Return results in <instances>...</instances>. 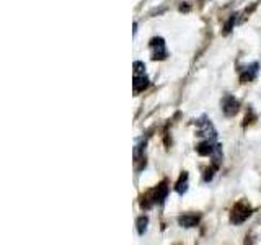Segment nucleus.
<instances>
[{"instance_id": "obj_1", "label": "nucleus", "mask_w": 261, "mask_h": 245, "mask_svg": "<svg viewBox=\"0 0 261 245\" xmlns=\"http://www.w3.org/2000/svg\"><path fill=\"white\" fill-rule=\"evenodd\" d=\"M150 85V79L145 74V64L141 61L134 62V80H133V88L134 93H141L144 90H147Z\"/></svg>"}, {"instance_id": "obj_2", "label": "nucleus", "mask_w": 261, "mask_h": 245, "mask_svg": "<svg viewBox=\"0 0 261 245\" xmlns=\"http://www.w3.org/2000/svg\"><path fill=\"white\" fill-rule=\"evenodd\" d=\"M251 216V208L248 206L245 201H239L233 206L232 212H230V223L235 224V226H240L243 224L245 220Z\"/></svg>"}, {"instance_id": "obj_3", "label": "nucleus", "mask_w": 261, "mask_h": 245, "mask_svg": "<svg viewBox=\"0 0 261 245\" xmlns=\"http://www.w3.org/2000/svg\"><path fill=\"white\" fill-rule=\"evenodd\" d=\"M150 54L153 61H165L168 57V51H167V43L165 39L160 36H155L150 39Z\"/></svg>"}, {"instance_id": "obj_4", "label": "nucleus", "mask_w": 261, "mask_h": 245, "mask_svg": "<svg viewBox=\"0 0 261 245\" xmlns=\"http://www.w3.org/2000/svg\"><path fill=\"white\" fill-rule=\"evenodd\" d=\"M196 126H198V136H201L204 139L217 141V131L207 116H201L198 121H196Z\"/></svg>"}, {"instance_id": "obj_5", "label": "nucleus", "mask_w": 261, "mask_h": 245, "mask_svg": "<svg viewBox=\"0 0 261 245\" xmlns=\"http://www.w3.org/2000/svg\"><path fill=\"white\" fill-rule=\"evenodd\" d=\"M220 106H222V113L225 114V116H235L237 113H239L240 110V102L237 100V98L233 95H224L222 102H220Z\"/></svg>"}, {"instance_id": "obj_6", "label": "nucleus", "mask_w": 261, "mask_h": 245, "mask_svg": "<svg viewBox=\"0 0 261 245\" xmlns=\"http://www.w3.org/2000/svg\"><path fill=\"white\" fill-rule=\"evenodd\" d=\"M168 191H170V188H168V183L167 182H162L155 190L149 191L150 196H152V200H153V204H159V206H162L163 203H165V200L168 198Z\"/></svg>"}, {"instance_id": "obj_7", "label": "nucleus", "mask_w": 261, "mask_h": 245, "mask_svg": "<svg viewBox=\"0 0 261 245\" xmlns=\"http://www.w3.org/2000/svg\"><path fill=\"white\" fill-rule=\"evenodd\" d=\"M259 72V64L258 62H251L247 67H243L240 72V82L242 84H248V82H253L256 79Z\"/></svg>"}, {"instance_id": "obj_8", "label": "nucleus", "mask_w": 261, "mask_h": 245, "mask_svg": "<svg viewBox=\"0 0 261 245\" xmlns=\"http://www.w3.org/2000/svg\"><path fill=\"white\" fill-rule=\"evenodd\" d=\"M199 220H201V214H183L178 217V224L185 229H191L198 226Z\"/></svg>"}, {"instance_id": "obj_9", "label": "nucleus", "mask_w": 261, "mask_h": 245, "mask_svg": "<svg viewBox=\"0 0 261 245\" xmlns=\"http://www.w3.org/2000/svg\"><path fill=\"white\" fill-rule=\"evenodd\" d=\"M188 188H190V175H188V172H183L181 177H179V180L175 185V191L179 196H183V194L188 193Z\"/></svg>"}, {"instance_id": "obj_10", "label": "nucleus", "mask_w": 261, "mask_h": 245, "mask_svg": "<svg viewBox=\"0 0 261 245\" xmlns=\"http://www.w3.org/2000/svg\"><path fill=\"white\" fill-rule=\"evenodd\" d=\"M136 227H137V234L142 237V235L147 232V229H149V216L142 214L141 217H137V220H136Z\"/></svg>"}, {"instance_id": "obj_11", "label": "nucleus", "mask_w": 261, "mask_h": 245, "mask_svg": "<svg viewBox=\"0 0 261 245\" xmlns=\"http://www.w3.org/2000/svg\"><path fill=\"white\" fill-rule=\"evenodd\" d=\"M217 168H219V165H216V163H212L211 168H206V172H204V182H206V183L212 182V178H214Z\"/></svg>"}, {"instance_id": "obj_12", "label": "nucleus", "mask_w": 261, "mask_h": 245, "mask_svg": "<svg viewBox=\"0 0 261 245\" xmlns=\"http://www.w3.org/2000/svg\"><path fill=\"white\" fill-rule=\"evenodd\" d=\"M237 20H239V13L230 15V18H228V21L225 24V33H230L232 31V28H233V24L237 23Z\"/></svg>"}, {"instance_id": "obj_13", "label": "nucleus", "mask_w": 261, "mask_h": 245, "mask_svg": "<svg viewBox=\"0 0 261 245\" xmlns=\"http://www.w3.org/2000/svg\"><path fill=\"white\" fill-rule=\"evenodd\" d=\"M137 35V23L134 21V36Z\"/></svg>"}]
</instances>
